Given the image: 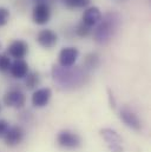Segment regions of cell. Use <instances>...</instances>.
<instances>
[{
    "label": "cell",
    "instance_id": "1",
    "mask_svg": "<svg viewBox=\"0 0 151 152\" xmlns=\"http://www.w3.org/2000/svg\"><path fill=\"white\" fill-rule=\"evenodd\" d=\"M118 17L116 13H108L97 24V28L93 32L95 40L100 45H106L114 37L118 28Z\"/></svg>",
    "mask_w": 151,
    "mask_h": 152
},
{
    "label": "cell",
    "instance_id": "2",
    "mask_svg": "<svg viewBox=\"0 0 151 152\" xmlns=\"http://www.w3.org/2000/svg\"><path fill=\"white\" fill-rule=\"evenodd\" d=\"M53 78L57 83L65 86H76L80 84L84 79V73L80 70H70V67H62V66H53L52 70Z\"/></svg>",
    "mask_w": 151,
    "mask_h": 152
},
{
    "label": "cell",
    "instance_id": "3",
    "mask_svg": "<svg viewBox=\"0 0 151 152\" xmlns=\"http://www.w3.org/2000/svg\"><path fill=\"white\" fill-rule=\"evenodd\" d=\"M57 143L59 146L67 149V150H75L78 149L81 144V139L80 137L70 130H63L58 133L57 136Z\"/></svg>",
    "mask_w": 151,
    "mask_h": 152
},
{
    "label": "cell",
    "instance_id": "4",
    "mask_svg": "<svg viewBox=\"0 0 151 152\" xmlns=\"http://www.w3.org/2000/svg\"><path fill=\"white\" fill-rule=\"evenodd\" d=\"M4 104L8 107L21 109L26 103V96L20 90H10L4 96Z\"/></svg>",
    "mask_w": 151,
    "mask_h": 152
},
{
    "label": "cell",
    "instance_id": "5",
    "mask_svg": "<svg viewBox=\"0 0 151 152\" xmlns=\"http://www.w3.org/2000/svg\"><path fill=\"white\" fill-rule=\"evenodd\" d=\"M102 137L105 139L109 149L111 152H123V146H122V138L120 136L111 129H103L100 130Z\"/></svg>",
    "mask_w": 151,
    "mask_h": 152
},
{
    "label": "cell",
    "instance_id": "6",
    "mask_svg": "<svg viewBox=\"0 0 151 152\" xmlns=\"http://www.w3.org/2000/svg\"><path fill=\"white\" fill-rule=\"evenodd\" d=\"M51 18V10L50 6L45 2H38L33 7L32 11V19L37 25H45L50 21Z\"/></svg>",
    "mask_w": 151,
    "mask_h": 152
},
{
    "label": "cell",
    "instance_id": "7",
    "mask_svg": "<svg viewBox=\"0 0 151 152\" xmlns=\"http://www.w3.org/2000/svg\"><path fill=\"white\" fill-rule=\"evenodd\" d=\"M79 51L76 47H64L59 52V66L62 67H72L78 59Z\"/></svg>",
    "mask_w": 151,
    "mask_h": 152
},
{
    "label": "cell",
    "instance_id": "8",
    "mask_svg": "<svg viewBox=\"0 0 151 152\" xmlns=\"http://www.w3.org/2000/svg\"><path fill=\"white\" fill-rule=\"evenodd\" d=\"M29 52V45L27 42H25L24 40H14L12 41L8 47H7V53H8V57H12L14 58L15 60L17 59H24L25 56Z\"/></svg>",
    "mask_w": 151,
    "mask_h": 152
},
{
    "label": "cell",
    "instance_id": "9",
    "mask_svg": "<svg viewBox=\"0 0 151 152\" xmlns=\"http://www.w3.org/2000/svg\"><path fill=\"white\" fill-rule=\"evenodd\" d=\"M24 136L25 132L20 126H12V127L10 126V129L7 130V132L2 138L7 146H17L23 142Z\"/></svg>",
    "mask_w": 151,
    "mask_h": 152
},
{
    "label": "cell",
    "instance_id": "10",
    "mask_svg": "<svg viewBox=\"0 0 151 152\" xmlns=\"http://www.w3.org/2000/svg\"><path fill=\"white\" fill-rule=\"evenodd\" d=\"M119 117L123 120V123L126 126H129L130 129L136 130V131H139L142 129V123H141L139 118L137 117V114L135 113L132 110H130L128 107H123L120 110Z\"/></svg>",
    "mask_w": 151,
    "mask_h": 152
},
{
    "label": "cell",
    "instance_id": "11",
    "mask_svg": "<svg viewBox=\"0 0 151 152\" xmlns=\"http://www.w3.org/2000/svg\"><path fill=\"white\" fill-rule=\"evenodd\" d=\"M37 42L44 48H52L53 46H56L57 41H58V36L56 34V32H53L52 30H41L37 34Z\"/></svg>",
    "mask_w": 151,
    "mask_h": 152
},
{
    "label": "cell",
    "instance_id": "12",
    "mask_svg": "<svg viewBox=\"0 0 151 152\" xmlns=\"http://www.w3.org/2000/svg\"><path fill=\"white\" fill-rule=\"evenodd\" d=\"M100 19H102L100 10L97 6H91L84 11L81 17V23L89 27H92V26H96L100 21Z\"/></svg>",
    "mask_w": 151,
    "mask_h": 152
},
{
    "label": "cell",
    "instance_id": "13",
    "mask_svg": "<svg viewBox=\"0 0 151 152\" xmlns=\"http://www.w3.org/2000/svg\"><path fill=\"white\" fill-rule=\"evenodd\" d=\"M52 92L48 87H41L38 88L33 92L32 94V105L36 107H44L48 104L50 99H51Z\"/></svg>",
    "mask_w": 151,
    "mask_h": 152
},
{
    "label": "cell",
    "instance_id": "14",
    "mask_svg": "<svg viewBox=\"0 0 151 152\" xmlns=\"http://www.w3.org/2000/svg\"><path fill=\"white\" fill-rule=\"evenodd\" d=\"M11 75L17 78V79H23L27 76V73L30 72L29 70V64L24 60V59H17L12 63L11 69H10Z\"/></svg>",
    "mask_w": 151,
    "mask_h": 152
},
{
    "label": "cell",
    "instance_id": "15",
    "mask_svg": "<svg viewBox=\"0 0 151 152\" xmlns=\"http://www.w3.org/2000/svg\"><path fill=\"white\" fill-rule=\"evenodd\" d=\"M25 85L29 90H33L39 85V75L37 72H29L25 77Z\"/></svg>",
    "mask_w": 151,
    "mask_h": 152
},
{
    "label": "cell",
    "instance_id": "16",
    "mask_svg": "<svg viewBox=\"0 0 151 152\" xmlns=\"http://www.w3.org/2000/svg\"><path fill=\"white\" fill-rule=\"evenodd\" d=\"M63 2L67 8H84L90 5L91 0H63Z\"/></svg>",
    "mask_w": 151,
    "mask_h": 152
},
{
    "label": "cell",
    "instance_id": "17",
    "mask_svg": "<svg viewBox=\"0 0 151 152\" xmlns=\"http://www.w3.org/2000/svg\"><path fill=\"white\" fill-rule=\"evenodd\" d=\"M11 65H12L11 58L7 54L1 53L0 54V72H7V71H10Z\"/></svg>",
    "mask_w": 151,
    "mask_h": 152
},
{
    "label": "cell",
    "instance_id": "18",
    "mask_svg": "<svg viewBox=\"0 0 151 152\" xmlns=\"http://www.w3.org/2000/svg\"><path fill=\"white\" fill-rule=\"evenodd\" d=\"M76 33H77V36H79V37H81V38L87 37V36L91 33V27H89V26H86L85 24L80 23V24L77 25Z\"/></svg>",
    "mask_w": 151,
    "mask_h": 152
},
{
    "label": "cell",
    "instance_id": "19",
    "mask_svg": "<svg viewBox=\"0 0 151 152\" xmlns=\"http://www.w3.org/2000/svg\"><path fill=\"white\" fill-rule=\"evenodd\" d=\"M85 64L87 67H95L98 65V56L96 53H90L85 58Z\"/></svg>",
    "mask_w": 151,
    "mask_h": 152
},
{
    "label": "cell",
    "instance_id": "20",
    "mask_svg": "<svg viewBox=\"0 0 151 152\" xmlns=\"http://www.w3.org/2000/svg\"><path fill=\"white\" fill-rule=\"evenodd\" d=\"M10 19V11L5 7H0V27L6 25Z\"/></svg>",
    "mask_w": 151,
    "mask_h": 152
},
{
    "label": "cell",
    "instance_id": "21",
    "mask_svg": "<svg viewBox=\"0 0 151 152\" xmlns=\"http://www.w3.org/2000/svg\"><path fill=\"white\" fill-rule=\"evenodd\" d=\"M8 129H10L8 121L5 119H0V138H2L5 136V133L7 132Z\"/></svg>",
    "mask_w": 151,
    "mask_h": 152
},
{
    "label": "cell",
    "instance_id": "22",
    "mask_svg": "<svg viewBox=\"0 0 151 152\" xmlns=\"http://www.w3.org/2000/svg\"><path fill=\"white\" fill-rule=\"evenodd\" d=\"M108 92H109V100H110V106H111L112 109H114V107H116V102H114V98H113L112 92H111V90H110V88L108 90Z\"/></svg>",
    "mask_w": 151,
    "mask_h": 152
},
{
    "label": "cell",
    "instance_id": "23",
    "mask_svg": "<svg viewBox=\"0 0 151 152\" xmlns=\"http://www.w3.org/2000/svg\"><path fill=\"white\" fill-rule=\"evenodd\" d=\"M0 50H1V42H0Z\"/></svg>",
    "mask_w": 151,
    "mask_h": 152
},
{
    "label": "cell",
    "instance_id": "24",
    "mask_svg": "<svg viewBox=\"0 0 151 152\" xmlns=\"http://www.w3.org/2000/svg\"><path fill=\"white\" fill-rule=\"evenodd\" d=\"M0 111H1V105H0Z\"/></svg>",
    "mask_w": 151,
    "mask_h": 152
},
{
    "label": "cell",
    "instance_id": "25",
    "mask_svg": "<svg viewBox=\"0 0 151 152\" xmlns=\"http://www.w3.org/2000/svg\"><path fill=\"white\" fill-rule=\"evenodd\" d=\"M38 1H41V0H38Z\"/></svg>",
    "mask_w": 151,
    "mask_h": 152
}]
</instances>
